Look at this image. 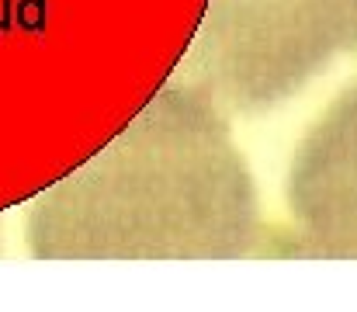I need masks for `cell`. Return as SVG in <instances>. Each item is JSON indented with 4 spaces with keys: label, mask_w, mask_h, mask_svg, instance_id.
<instances>
[{
    "label": "cell",
    "mask_w": 357,
    "mask_h": 312,
    "mask_svg": "<svg viewBox=\"0 0 357 312\" xmlns=\"http://www.w3.org/2000/svg\"><path fill=\"white\" fill-rule=\"evenodd\" d=\"M24 205L38 260H236L260 236L229 114L174 80Z\"/></svg>",
    "instance_id": "6da1fadb"
},
{
    "label": "cell",
    "mask_w": 357,
    "mask_h": 312,
    "mask_svg": "<svg viewBox=\"0 0 357 312\" xmlns=\"http://www.w3.org/2000/svg\"><path fill=\"white\" fill-rule=\"evenodd\" d=\"M205 0H0V191L31 198L73 167L80 135L132 98L135 73L170 77L167 17Z\"/></svg>",
    "instance_id": "7a4b0ae2"
},
{
    "label": "cell",
    "mask_w": 357,
    "mask_h": 312,
    "mask_svg": "<svg viewBox=\"0 0 357 312\" xmlns=\"http://www.w3.org/2000/svg\"><path fill=\"white\" fill-rule=\"evenodd\" d=\"M357 49V0H205L167 80L222 114H260Z\"/></svg>",
    "instance_id": "3957f363"
},
{
    "label": "cell",
    "mask_w": 357,
    "mask_h": 312,
    "mask_svg": "<svg viewBox=\"0 0 357 312\" xmlns=\"http://www.w3.org/2000/svg\"><path fill=\"white\" fill-rule=\"evenodd\" d=\"M284 202L291 250L312 260H357V80L295 149Z\"/></svg>",
    "instance_id": "277c9868"
}]
</instances>
